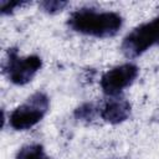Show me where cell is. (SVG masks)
<instances>
[{
  "label": "cell",
  "instance_id": "cell-1",
  "mask_svg": "<svg viewBox=\"0 0 159 159\" xmlns=\"http://www.w3.org/2000/svg\"><path fill=\"white\" fill-rule=\"evenodd\" d=\"M68 25L72 30L96 37H108L118 32L122 17L116 12H97L93 9H80L71 14Z\"/></svg>",
  "mask_w": 159,
  "mask_h": 159
},
{
  "label": "cell",
  "instance_id": "cell-2",
  "mask_svg": "<svg viewBox=\"0 0 159 159\" xmlns=\"http://www.w3.org/2000/svg\"><path fill=\"white\" fill-rule=\"evenodd\" d=\"M48 108V98L46 94L37 92L29 98V101L17 107L10 116V125L17 130L31 128L41 120Z\"/></svg>",
  "mask_w": 159,
  "mask_h": 159
},
{
  "label": "cell",
  "instance_id": "cell-3",
  "mask_svg": "<svg viewBox=\"0 0 159 159\" xmlns=\"http://www.w3.org/2000/svg\"><path fill=\"white\" fill-rule=\"evenodd\" d=\"M159 40V17L143 24L125 36L122 51L127 57H137Z\"/></svg>",
  "mask_w": 159,
  "mask_h": 159
},
{
  "label": "cell",
  "instance_id": "cell-4",
  "mask_svg": "<svg viewBox=\"0 0 159 159\" xmlns=\"http://www.w3.org/2000/svg\"><path fill=\"white\" fill-rule=\"evenodd\" d=\"M41 67V58L37 56H29L26 58H20L16 50L9 51V58L6 65V71L10 81L15 84H25Z\"/></svg>",
  "mask_w": 159,
  "mask_h": 159
},
{
  "label": "cell",
  "instance_id": "cell-5",
  "mask_svg": "<svg viewBox=\"0 0 159 159\" xmlns=\"http://www.w3.org/2000/svg\"><path fill=\"white\" fill-rule=\"evenodd\" d=\"M138 67L132 63H125L114 67L106 72L101 80V87L106 94H118L123 88L128 87L137 77Z\"/></svg>",
  "mask_w": 159,
  "mask_h": 159
},
{
  "label": "cell",
  "instance_id": "cell-6",
  "mask_svg": "<svg viewBox=\"0 0 159 159\" xmlns=\"http://www.w3.org/2000/svg\"><path fill=\"white\" fill-rule=\"evenodd\" d=\"M130 113V104L125 99H112L104 104L101 116L106 122L117 124L128 118Z\"/></svg>",
  "mask_w": 159,
  "mask_h": 159
},
{
  "label": "cell",
  "instance_id": "cell-7",
  "mask_svg": "<svg viewBox=\"0 0 159 159\" xmlns=\"http://www.w3.org/2000/svg\"><path fill=\"white\" fill-rule=\"evenodd\" d=\"M16 159H48V157L45 154L41 145L31 144L21 148L17 153Z\"/></svg>",
  "mask_w": 159,
  "mask_h": 159
},
{
  "label": "cell",
  "instance_id": "cell-8",
  "mask_svg": "<svg viewBox=\"0 0 159 159\" xmlns=\"http://www.w3.org/2000/svg\"><path fill=\"white\" fill-rule=\"evenodd\" d=\"M66 5H67V1H62V0H50V1L47 0V1L41 2V7L46 12H50V14L61 11Z\"/></svg>",
  "mask_w": 159,
  "mask_h": 159
},
{
  "label": "cell",
  "instance_id": "cell-9",
  "mask_svg": "<svg viewBox=\"0 0 159 159\" xmlns=\"http://www.w3.org/2000/svg\"><path fill=\"white\" fill-rule=\"evenodd\" d=\"M93 114H94V107L92 103H86L81 107H78L75 112V116L80 119H86V120H89L93 118Z\"/></svg>",
  "mask_w": 159,
  "mask_h": 159
},
{
  "label": "cell",
  "instance_id": "cell-10",
  "mask_svg": "<svg viewBox=\"0 0 159 159\" xmlns=\"http://www.w3.org/2000/svg\"><path fill=\"white\" fill-rule=\"evenodd\" d=\"M22 4H25V2H20V1H1V2H0L1 12H2V14H9V12H11L15 7L21 6Z\"/></svg>",
  "mask_w": 159,
  "mask_h": 159
},
{
  "label": "cell",
  "instance_id": "cell-11",
  "mask_svg": "<svg viewBox=\"0 0 159 159\" xmlns=\"http://www.w3.org/2000/svg\"><path fill=\"white\" fill-rule=\"evenodd\" d=\"M158 42H159V40H158Z\"/></svg>",
  "mask_w": 159,
  "mask_h": 159
}]
</instances>
